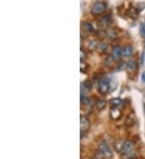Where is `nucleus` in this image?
<instances>
[{
  "label": "nucleus",
  "mask_w": 145,
  "mask_h": 159,
  "mask_svg": "<svg viewBox=\"0 0 145 159\" xmlns=\"http://www.w3.org/2000/svg\"><path fill=\"white\" fill-rule=\"evenodd\" d=\"M80 127H81V133L82 132H86L88 130L90 127V122L88 120V118L84 116H81V120H80Z\"/></svg>",
  "instance_id": "5"
},
{
  "label": "nucleus",
  "mask_w": 145,
  "mask_h": 159,
  "mask_svg": "<svg viewBox=\"0 0 145 159\" xmlns=\"http://www.w3.org/2000/svg\"><path fill=\"white\" fill-rule=\"evenodd\" d=\"M134 150V143L133 141H132L131 140H126L123 143V153L124 154H130Z\"/></svg>",
  "instance_id": "4"
},
{
  "label": "nucleus",
  "mask_w": 145,
  "mask_h": 159,
  "mask_svg": "<svg viewBox=\"0 0 145 159\" xmlns=\"http://www.w3.org/2000/svg\"><path fill=\"white\" fill-rule=\"evenodd\" d=\"M97 46H98V43H97L96 40H90L88 44V48L90 51H93L96 49Z\"/></svg>",
  "instance_id": "16"
},
{
  "label": "nucleus",
  "mask_w": 145,
  "mask_h": 159,
  "mask_svg": "<svg viewBox=\"0 0 145 159\" xmlns=\"http://www.w3.org/2000/svg\"><path fill=\"white\" fill-rule=\"evenodd\" d=\"M130 159H138L137 157H132V158H130Z\"/></svg>",
  "instance_id": "24"
},
{
  "label": "nucleus",
  "mask_w": 145,
  "mask_h": 159,
  "mask_svg": "<svg viewBox=\"0 0 145 159\" xmlns=\"http://www.w3.org/2000/svg\"><path fill=\"white\" fill-rule=\"evenodd\" d=\"M90 88H91V84H90V82L88 81L83 82L81 85V95H86V93L90 92Z\"/></svg>",
  "instance_id": "8"
},
{
  "label": "nucleus",
  "mask_w": 145,
  "mask_h": 159,
  "mask_svg": "<svg viewBox=\"0 0 145 159\" xmlns=\"http://www.w3.org/2000/svg\"><path fill=\"white\" fill-rule=\"evenodd\" d=\"M86 53H85V51L82 50V49H81V61H83L84 59H86Z\"/></svg>",
  "instance_id": "22"
},
{
  "label": "nucleus",
  "mask_w": 145,
  "mask_h": 159,
  "mask_svg": "<svg viewBox=\"0 0 145 159\" xmlns=\"http://www.w3.org/2000/svg\"><path fill=\"white\" fill-rule=\"evenodd\" d=\"M106 106V101L104 99H99L96 103V107L99 110H102Z\"/></svg>",
  "instance_id": "14"
},
{
  "label": "nucleus",
  "mask_w": 145,
  "mask_h": 159,
  "mask_svg": "<svg viewBox=\"0 0 145 159\" xmlns=\"http://www.w3.org/2000/svg\"><path fill=\"white\" fill-rule=\"evenodd\" d=\"M121 103H122V101L119 98H113L110 100V104L112 105V107H118L120 105Z\"/></svg>",
  "instance_id": "17"
},
{
  "label": "nucleus",
  "mask_w": 145,
  "mask_h": 159,
  "mask_svg": "<svg viewBox=\"0 0 145 159\" xmlns=\"http://www.w3.org/2000/svg\"><path fill=\"white\" fill-rule=\"evenodd\" d=\"M82 26H83L84 29L86 30V31H94V27H93L92 24L88 22H84L82 23Z\"/></svg>",
  "instance_id": "19"
},
{
  "label": "nucleus",
  "mask_w": 145,
  "mask_h": 159,
  "mask_svg": "<svg viewBox=\"0 0 145 159\" xmlns=\"http://www.w3.org/2000/svg\"><path fill=\"white\" fill-rule=\"evenodd\" d=\"M99 49L102 52H106L107 51L108 49V44L106 43H102L100 45H99Z\"/></svg>",
  "instance_id": "20"
},
{
  "label": "nucleus",
  "mask_w": 145,
  "mask_h": 159,
  "mask_svg": "<svg viewBox=\"0 0 145 159\" xmlns=\"http://www.w3.org/2000/svg\"><path fill=\"white\" fill-rule=\"evenodd\" d=\"M110 23H111L110 18L109 16H106L99 21V26H101L102 28H105L110 24Z\"/></svg>",
  "instance_id": "10"
},
{
  "label": "nucleus",
  "mask_w": 145,
  "mask_h": 159,
  "mask_svg": "<svg viewBox=\"0 0 145 159\" xmlns=\"http://www.w3.org/2000/svg\"><path fill=\"white\" fill-rule=\"evenodd\" d=\"M123 143H124V141H122V140H118V141H116L114 142V146L117 152H120L121 150H123Z\"/></svg>",
  "instance_id": "15"
},
{
  "label": "nucleus",
  "mask_w": 145,
  "mask_h": 159,
  "mask_svg": "<svg viewBox=\"0 0 145 159\" xmlns=\"http://www.w3.org/2000/svg\"><path fill=\"white\" fill-rule=\"evenodd\" d=\"M125 66H126V64H124L123 62H121L120 64H119V67H118V69H119V70H122V69H125Z\"/></svg>",
  "instance_id": "23"
},
{
  "label": "nucleus",
  "mask_w": 145,
  "mask_h": 159,
  "mask_svg": "<svg viewBox=\"0 0 145 159\" xmlns=\"http://www.w3.org/2000/svg\"><path fill=\"white\" fill-rule=\"evenodd\" d=\"M127 67H128V70H129L130 72H135L137 69L136 61L135 60H133V59H132V60H130L129 61H128V64H127Z\"/></svg>",
  "instance_id": "11"
},
{
  "label": "nucleus",
  "mask_w": 145,
  "mask_h": 159,
  "mask_svg": "<svg viewBox=\"0 0 145 159\" xmlns=\"http://www.w3.org/2000/svg\"><path fill=\"white\" fill-rule=\"evenodd\" d=\"M88 68V65L83 61H81V71L84 72V71L86 70V69Z\"/></svg>",
  "instance_id": "21"
},
{
  "label": "nucleus",
  "mask_w": 145,
  "mask_h": 159,
  "mask_svg": "<svg viewBox=\"0 0 145 159\" xmlns=\"http://www.w3.org/2000/svg\"><path fill=\"white\" fill-rule=\"evenodd\" d=\"M121 55H122V49H121L120 46H119V45L114 46L113 48L112 54H111L113 59L114 60H119V58L121 57Z\"/></svg>",
  "instance_id": "7"
},
{
  "label": "nucleus",
  "mask_w": 145,
  "mask_h": 159,
  "mask_svg": "<svg viewBox=\"0 0 145 159\" xmlns=\"http://www.w3.org/2000/svg\"><path fill=\"white\" fill-rule=\"evenodd\" d=\"M81 104L84 105H88L90 102V99L86 95H81Z\"/></svg>",
  "instance_id": "18"
},
{
  "label": "nucleus",
  "mask_w": 145,
  "mask_h": 159,
  "mask_svg": "<svg viewBox=\"0 0 145 159\" xmlns=\"http://www.w3.org/2000/svg\"><path fill=\"white\" fill-rule=\"evenodd\" d=\"M106 36L109 40H114V39H116L117 37V32L113 28H110L108 29L107 31H106Z\"/></svg>",
  "instance_id": "12"
},
{
  "label": "nucleus",
  "mask_w": 145,
  "mask_h": 159,
  "mask_svg": "<svg viewBox=\"0 0 145 159\" xmlns=\"http://www.w3.org/2000/svg\"><path fill=\"white\" fill-rule=\"evenodd\" d=\"M106 6L104 2H99L93 5L91 7V13L95 16H99L106 11Z\"/></svg>",
  "instance_id": "2"
},
{
  "label": "nucleus",
  "mask_w": 145,
  "mask_h": 159,
  "mask_svg": "<svg viewBox=\"0 0 145 159\" xmlns=\"http://www.w3.org/2000/svg\"><path fill=\"white\" fill-rule=\"evenodd\" d=\"M135 118H136V117H135L134 113H130L128 116V117H127V119H126V125H127V126H132L135 122V120H136Z\"/></svg>",
  "instance_id": "13"
},
{
  "label": "nucleus",
  "mask_w": 145,
  "mask_h": 159,
  "mask_svg": "<svg viewBox=\"0 0 145 159\" xmlns=\"http://www.w3.org/2000/svg\"><path fill=\"white\" fill-rule=\"evenodd\" d=\"M132 53H133V48H132V47L131 46V45L126 46L125 48L122 50V55L125 58L130 57V56L132 55Z\"/></svg>",
  "instance_id": "9"
},
{
  "label": "nucleus",
  "mask_w": 145,
  "mask_h": 159,
  "mask_svg": "<svg viewBox=\"0 0 145 159\" xmlns=\"http://www.w3.org/2000/svg\"><path fill=\"white\" fill-rule=\"evenodd\" d=\"M99 152L101 153L103 157H111V155H112V153H111L110 148L109 147L108 144L106 143V141H102L101 143L99 144Z\"/></svg>",
  "instance_id": "3"
},
{
  "label": "nucleus",
  "mask_w": 145,
  "mask_h": 159,
  "mask_svg": "<svg viewBox=\"0 0 145 159\" xmlns=\"http://www.w3.org/2000/svg\"><path fill=\"white\" fill-rule=\"evenodd\" d=\"M110 117L114 121H118L122 117V112L118 107H112L110 110Z\"/></svg>",
  "instance_id": "6"
},
{
  "label": "nucleus",
  "mask_w": 145,
  "mask_h": 159,
  "mask_svg": "<svg viewBox=\"0 0 145 159\" xmlns=\"http://www.w3.org/2000/svg\"><path fill=\"white\" fill-rule=\"evenodd\" d=\"M110 79L107 77L102 78V79L99 81V87H98V90L102 94H106L108 93V91L110 89Z\"/></svg>",
  "instance_id": "1"
}]
</instances>
